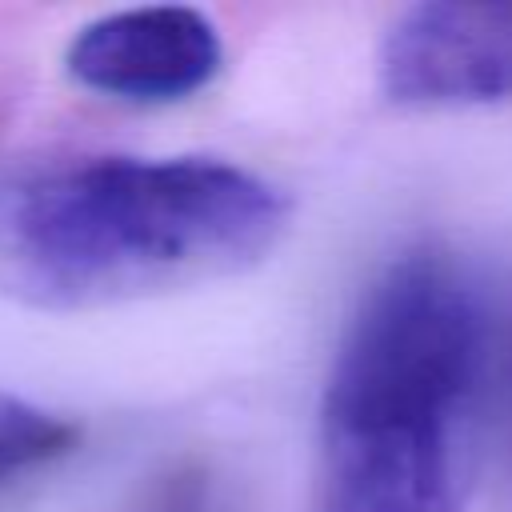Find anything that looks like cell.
<instances>
[{
    "mask_svg": "<svg viewBox=\"0 0 512 512\" xmlns=\"http://www.w3.org/2000/svg\"><path fill=\"white\" fill-rule=\"evenodd\" d=\"M288 196L216 156H84L0 184V292L52 312L140 300L260 264Z\"/></svg>",
    "mask_w": 512,
    "mask_h": 512,
    "instance_id": "1",
    "label": "cell"
},
{
    "mask_svg": "<svg viewBox=\"0 0 512 512\" xmlns=\"http://www.w3.org/2000/svg\"><path fill=\"white\" fill-rule=\"evenodd\" d=\"M488 328L448 252L412 248L360 296L320 396L316 512H464Z\"/></svg>",
    "mask_w": 512,
    "mask_h": 512,
    "instance_id": "2",
    "label": "cell"
},
{
    "mask_svg": "<svg viewBox=\"0 0 512 512\" xmlns=\"http://www.w3.org/2000/svg\"><path fill=\"white\" fill-rule=\"evenodd\" d=\"M376 80L400 108L512 100V4L432 0L404 8L376 52Z\"/></svg>",
    "mask_w": 512,
    "mask_h": 512,
    "instance_id": "3",
    "label": "cell"
},
{
    "mask_svg": "<svg viewBox=\"0 0 512 512\" xmlns=\"http://www.w3.org/2000/svg\"><path fill=\"white\" fill-rule=\"evenodd\" d=\"M68 76L92 92L168 104L208 88L224 64L216 24L188 4H144L84 24L68 52Z\"/></svg>",
    "mask_w": 512,
    "mask_h": 512,
    "instance_id": "4",
    "label": "cell"
},
{
    "mask_svg": "<svg viewBox=\"0 0 512 512\" xmlns=\"http://www.w3.org/2000/svg\"><path fill=\"white\" fill-rule=\"evenodd\" d=\"M72 444L76 428L64 416H52L24 396L0 392V484L64 456Z\"/></svg>",
    "mask_w": 512,
    "mask_h": 512,
    "instance_id": "5",
    "label": "cell"
}]
</instances>
